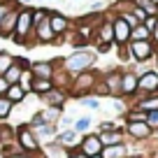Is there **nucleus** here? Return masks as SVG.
<instances>
[{"label": "nucleus", "instance_id": "obj_1", "mask_svg": "<svg viewBox=\"0 0 158 158\" xmlns=\"http://www.w3.org/2000/svg\"><path fill=\"white\" fill-rule=\"evenodd\" d=\"M56 35L51 33L49 26V10H33V37H30L28 47L35 44H54Z\"/></svg>", "mask_w": 158, "mask_h": 158}, {"label": "nucleus", "instance_id": "obj_2", "mask_svg": "<svg viewBox=\"0 0 158 158\" xmlns=\"http://www.w3.org/2000/svg\"><path fill=\"white\" fill-rule=\"evenodd\" d=\"M95 58H98V56H95L91 49L89 51H74L72 56H65V58L60 60L58 68L63 70L65 74H70V77H77V74H81V72H86V70L93 68Z\"/></svg>", "mask_w": 158, "mask_h": 158}, {"label": "nucleus", "instance_id": "obj_3", "mask_svg": "<svg viewBox=\"0 0 158 158\" xmlns=\"http://www.w3.org/2000/svg\"><path fill=\"white\" fill-rule=\"evenodd\" d=\"M100 79V72H95L93 68L86 70V72L77 74V77H72V81H70L68 86V95H74V98H86V95L93 93L95 84H98Z\"/></svg>", "mask_w": 158, "mask_h": 158}, {"label": "nucleus", "instance_id": "obj_4", "mask_svg": "<svg viewBox=\"0 0 158 158\" xmlns=\"http://www.w3.org/2000/svg\"><path fill=\"white\" fill-rule=\"evenodd\" d=\"M30 37H33V7H19V16H16V26H14V35L12 42L14 44H23L28 47Z\"/></svg>", "mask_w": 158, "mask_h": 158}, {"label": "nucleus", "instance_id": "obj_5", "mask_svg": "<svg viewBox=\"0 0 158 158\" xmlns=\"http://www.w3.org/2000/svg\"><path fill=\"white\" fill-rule=\"evenodd\" d=\"M16 147L23 153H33V156H42V142L35 137V133L30 130L28 123H21L16 128V137H14Z\"/></svg>", "mask_w": 158, "mask_h": 158}, {"label": "nucleus", "instance_id": "obj_6", "mask_svg": "<svg viewBox=\"0 0 158 158\" xmlns=\"http://www.w3.org/2000/svg\"><path fill=\"white\" fill-rule=\"evenodd\" d=\"M158 93V72L156 70H147V72L137 74V93L133 95V105L137 100L147 98V95H156Z\"/></svg>", "mask_w": 158, "mask_h": 158}, {"label": "nucleus", "instance_id": "obj_7", "mask_svg": "<svg viewBox=\"0 0 158 158\" xmlns=\"http://www.w3.org/2000/svg\"><path fill=\"white\" fill-rule=\"evenodd\" d=\"M112 30H114V44H116L118 49L130 42V33H133V28L128 26V21H126L123 16H118V14L112 16Z\"/></svg>", "mask_w": 158, "mask_h": 158}, {"label": "nucleus", "instance_id": "obj_8", "mask_svg": "<svg viewBox=\"0 0 158 158\" xmlns=\"http://www.w3.org/2000/svg\"><path fill=\"white\" fill-rule=\"evenodd\" d=\"M54 74H56V60H35V63H30V77L54 81Z\"/></svg>", "mask_w": 158, "mask_h": 158}, {"label": "nucleus", "instance_id": "obj_9", "mask_svg": "<svg viewBox=\"0 0 158 158\" xmlns=\"http://www.w3.org/2000/svg\"><path fill=\"white\" fill-rule=\"evenodd\" d=\"M79 151L84 153V156H100L102 153V144H100V137H98V133H86V135H81V142H79Z\"/></svg>", "mask_w": 158, "mask_h": 158}, {"label": "nucleus", "instance_id": "obj_10", "mask_svg": "<svg viewBox=\"0 0 158 158\" xmlns=\"http://www.w3.org/2000/svg\"><path fill=\"white\" fill-rule=\"evenodd\" d=\"M126 135H128L133 142H144L153 135V128L147 123V121H137V123H126Z\"/></svg>", "mask_w": 158, "mask_h": 158}, {"label": "nucleus", "instance_id": "obj_11", "mask_svg": "<svg viewBox=\"0 0 158 158\" xmlns=\"http://www.w3.org/2000/svg\"><path fill=\"white\" fill-rule=\"evenodd\" d=\"M49 26L56 37H65L70 33V28H72V21L65 14H60V12H49Z\"/></svg>", "mask_w": 158, "mask_h": 158}, {"label": "nucleus", "instance_id": "obj_12", "mask_svg": "<svg viewBox=\"0 0 158 158\" xmlns=\"http://www.w3.org/2000/svg\"><path fill=\"white\" fill-rule=\"evenodd\" d=\"M121 72L123 70H109L107 74H102V84L107 86L109 98H121Z\"/></svg>", "mask_w": 158, "mask_h": 158}, {"label": "nucleus", "instance_id": "obj_13", "mask_svg": "<svg viewBox=\"0 0 158 158\" xmlns=\"http://www.w3.org/2000/svg\"><path fill=\"white\" fill-rule=\"evenodd\" d=\"M137 93V74L133 70H123L121 72V98L130 100Z\"/></svg>", "mask_w": 158, "mask_h": 158}, {"label": "nucleus", "instance_id": "obj_14", "mask_svg": "<svg viewBox=\"0 0 158 158\" xmlns=\"http://www.w3.org/2000/svg\"><path fill=\"white\" fill-rule=\"evenodd\" d=\"M54 142L58 144V147L70 149V151H72V149H77V147H79V142H81V135L74 133L72 128H68V130H60V133H56Z\"/></svg>", "mask_w": 158, "mask_h": 158}, {"label": "nucleus", "instance_id": "obj_15", "mask_svg": "<svg viewBox=\"0 0 158 158\" xmlns=\"http://www.w3.org/2000/svg\"><path fill=\"white\" fill-rule=\"evenodd\" d=\"M19 7H21V5H14L10 12H7V16L2 19V23H0V37H2V40H12V35H14V26H16V16H19Z\"/></svg>", "mask_w": 158, "mask_h": 158}, {"label": "nucleus", "instance_id": "obj_16", "mask_svg": "<svg viewBox=\"0 0 158 158\" xmlns=\"http://www.w3.org/2000/svg\"><path fill=\"white\" fill-rule=\"evenodd\" d=\"M70 95H68V91H63V89H51L49 93H44L42 95V102L47 105V107H58V109H63V105H65V100H68Z\"/></svg>", "mask_w": 158, "mask_h": 158}, {"label": "nucleus", "instance_id": "obj_17", "mask_svg": "<svg viewBox=\"0 0 158 158\" xmlns=\"http://www.w3.org/2000/svg\"><path fill=\"white\" fill-rule=\"evenodd\" d=\"M28 89H30V93L33 95H42L44 93H49L51 89H54V81H47V79H35V77H30L28 79Z\"/></svg>", "mask_w": 158, "mask_h": 158}, {"label": "nucleus", "instance_id": "obj_18", "mask_svg": "<svg viewBox=\"0 0 158 158\" xmlns=\"http://www.w3.org/2000/svg\"><path fill=\"white\" fill-rule=\"evenodd\" d=\"M100 144L105 147H114V144H123L126 142V133L123 130H112V133H98Z\"/></svg>", "mask_w": 158, "mask_h": 158}, {"label": "nucleus", "instance_id": "obj_19", "mask_svg": "<svg viewBox=\"0 0 158 158\" xmlns=\"http://www.w3.org/2000/svg\"><path fill=\"white\" fill-rule=\"evenodd\" d=\"M102 158H130V149L128 144H114V147H105L102 153H100Z\"/></svg>", "mask_w": 158, "mask_h": 158}, {"label": "nucleus", "instance_id": "obj_20", "mask_svg": "<svg viewBox=\"0 0 158 158\" xmlns=\"http://www.w3.org/2000/svg\"><path fill=\"white\" fill-rule=\"evenodd\" d=\"M23 74H26V70L21 68L19 60H14V65H12V68L2 74V77H5V81H7L10 86H14V84H21V81H23Z\"/></svg>", "mask_w": 158, "mask_h": 158}, {"label": "nucleus", "instance_id": "obj_21", "mask_svg": "<svg viewBox=\"0 0 158 158\" xmlns=\"http://www.w3.org/2000/svg\"><path fill=\"white\" fill-rule=\"evenodd\" d=\"M26 95H28V89H26L23 84H14V86L7 89L5 98L10 100L12 105H19V102H23V100H26Z\"/></svg>", "mask_w": 158, "mask_h": 158}, {"label": "nucleus", "instance_id": "obj_22", "mask_svg": "<svg viewBox=\"0 0 158 158\" xmlns=\"http://www.w3.org/2000/svg\"><path fill=\"white\" fill-rule=\"evenodd\" d=\"M93 42L91 37H86L84 33H79V30H74L72 37H70V44L74 47V51H89V44Z\"/></svg>", "mask_w": 158, "mask_h": 158}, {"label": "nucleus", "instance_id": "obj_23", "mask_svg": "<svg viewBox=\"0 0 158 158\" xmlns=\"http://www.w3.org/2000/svg\"><path fill=\"white\" fill-rule=\"evenodd\" d=\"M133 107L142 109V112H147V114H151V112H158V95H147V98L137 100V102H135Z\"/></svg>", "mask_w": 158, "mask_h": 158}, {"label": "nucleus", "instance_id": "obj_24", "mask_svg": "<svg viewBox=\"0 0 158 158\" xmlns=\"http://www.w3.org/2000/svg\"><path fill=\"white\" fill-rule=\"evenodd\" d=\"M35 133V137L37 139H54L56 137V126H51V123H42V126H37V128H30Z\"/></svg>", "mask_w": 158, "mask_h": 158}, {"label": "nucleus", "instance_id": "obj_25", "mask_svg": "<svg viewBox=\"0 0 158 158\" xmlns=\"http://www.w3.org/2000/svg\"><path fill=\"white\" fill-rule=\"evenodd\" d=\"M130 42H151V30H149L144 23L135 26L133 33H130Z\"/></svg>", "mask_w": 158, "mask_h": 158}, {"label": "nucleus", "instance_id": "obj_26", "mask_svg": "<svg viewBox=\"0 0 158 158\" xmlns=\"http://www.w3.org/2000/svg\"><path fill=\"white\" fill-rule=\"evenodd\" d=\"M40 114H42V118H44V123L58 126L60 116H63V109H58V107H44V109H42Z\"/></svg>", "mask_w": 158, "mask_h": 158}, {"label": "nucleus", "instance_id": "obj_27", "mask_svg": "<svg viewBox=\"0 0 158 158\" xmlns=\"http://www.w3.org/2000/svg\"><path fill=\"white\" fill-rule=\"evenodd\" d=\"M133 5L147 12V16H158V5L153 0H133Z\"/></svg>", "mask_w": 158, "mask_h": 158}, {"label": "nucleus", "instance_id": "obj_28", "mask_svg": "<svg viewBox=\"0 0 158 158\" xmlns=\"http://www.w3.org/2000/svg\"><path fill=\"white\" fill-rule=\"evenodd\" d=\"M14 60H16V56H12L10 51H0V77L14 65Z\"/></svg>", "mask_w": 158, "mask_h": 158}, {"label": "nucleus", "instance_id": "obj_29", "mask_svg": "<svg viewBox=\"0 0 158 158\" xmlns=\"http://www.w3.org/2000/svg\"><path fill=\"white\" fill-rule=\"evenodd\" d=\"M91 123H93L91 116H81V118H77V121L72 123V130H74V133H79V135H86V130L91 128Z\"/></svg>", "mask_w": 158, "mask_h": 158}, {"label": "nucleus", "instance_id": "obj_30", "mask_svg": "<svg viewBox=\"0 0 158 158\" xmlns=\"http://www.w3.org/2000/svg\"><path fill=\"white\" fill-rule=\"evenodd\" d=\"M12 109H14V105H12L5 95H0V121H5V118L12 116Z\"/></svg>", "mask_w": 158, "mask_h": 158}, {"label": "nucleus", "instance_id": "obj_31", "mask_svg": "<svg viewBox=\"0 0 158 158\" xmlns=\"http://www.w3.org/2000/svg\"><path fill=\"white\" fill-rule=\"evenodd\" d=\"M79 105L86 109H93V112H98L100 109V100L98 98H79Z\"/></svg>", "mask_w": 158, "mask_h": 158}, {"label": "nucleus", "instance_id": "obj_32", "mask_svg": "<svg viewBox=\"0 0 158 158\" xmlns=\"http://www.w3.org/2000/svg\"><path fill=\"white\" fill-rule=\"evenodd\" d=\"M14 5H16V0H7L5 5H0V23H2V19L7 16V12H10Z\"/></svg>", "mask_w": 158, "mask_h": 158}, {"label": "nucleus", "instance_id": "obj_33", "mask_svg": "<svg viewBox=\"0 0 158 158\" xmlns=\"http://www.w3.org/2000/svg\"><path fill=\"white\" fill-rule=\"evenodd\" d=\"M100 77H102V74H100ZM93 93H95V95H107V98H109V91H107V86L102 84V79H98V84H95Z\"/></svg>", "mask_w": 158, "mask_h": 158}, {"label": "nucleus", "instance_id": "obj_34", "mask_svg": "<svg viewBox=\"0 0 158 158\" xmlns=\"http://www.w3.org/2000/svg\"><path fill=\"white\" fill-rule=\"evenodd\" d=\"M147 123L151 126L153 133H156V128H158V112H151V114H149V116H147Z\"/></svg>", "mask_w": 158, "mask_h": 158}, {"label": "nucleus", "instance_id": "obj_35", "mask_svg": "<svg viewBox=\"0 0 158 158\" xmlns=\"http://www.w3.org/2000/svg\"><path fill=\"white\" fill-rule=\"evenodd\" d=\"M156 23H158V19H156V16H147V21H144V26H147V28L151 30V33H153V28H156Z\"/></svg>", "mask_w": 158, "mask_h": 158}, {"label": "nucleus", "instance_id": "obj_36", "mask_svg": "<svg viewBox=\"0 0 158 158\" xmlns=\"http://www.w3.org/2000/svg\"><path fill=\"white\" fill-rule=\"evenodd\" d=\"M68 158H89V156H84L79 149H72V151H68Z\"/></svg>", "mask_w": 158, "mask_h": 158}, {"label": "nucleus", "instance_id": "obj_37", "mask_svg": "<svg viewBox=\"0 0 158 158\" xmlns=\"http://www.w3.org/2000/svg\"><path fill=\"white\" fill-rule=\"evenodd\" d=\"M7 158H42V156H33V153H12V156H7Z\"/></svg>", "mask_w": 158, "mask_h": 158}, {"label": "nucleus", "instance_id": "obj_38", "mask_svg": "<svg viewBox=\"0 0 158 158\" xmlns=\"http://www.w3.org/2000/svg\"><path fill=\"white\" fill-rule=\"evenodd\" d=\"M7 89H10V84L5 81V77H0V95H5V93H7Z\"/></svg>", "mask_w": 158, "mask_h": 158}, {"label": "nucleus", "instance_id": "obj_39", "mask_svg": "<svg viewBox=\"0 0 158 158\" xmlns=\"http://www.w3.org/2000/svg\"><path fill=\"white\" fill-rule=\"evenodd\" d=\"M153 63H156V72H158V47H156V51H153Z\"/></svg>", "mask_w": 158, "mask_h": 158}, {"label": "nucleus", "instance_id": "obj_40", "mask_svg": "<svg viewBox=\"0 0 158 158\" xmlns=\"http://www.w3.org/2000/svg\"><path fill=\"white\" fill-rule=\"evenodd\" d=\"M0 158H7V156H5V151H0Z\"/></svg>", "mask_w": 158, "mask_h": 158}, {"label": "nucleus", "instance_id": "obj_41", "mask_svg": "<svg viewBox=\"0 0 158 158\" xmlns=\"http://www.w3.org/2000/svg\"><path fill=\"white\" fill-rule=\"evenodd\" d=\"M5 2H7V0H0V5H5Z\"/></svg>", "mask_w": 158, "mask_h": 158}, {"label": "nucleus", "instance_id": "obj_42", "mask_svg": "<svg viewBox=\"0 0 158 158\" xmlns=\"http://www.w3.org/2000/svg\"><path fill=\"white\" fill-rule=\"evenodd\" d=\"M91 158H102V156H91Z\"/></svg>", "mask_w": 158, "mask_h": 158}, {"label": "nucleus", "instance_id": "obj_43", "mask_svg": "<svg viewBox=\"0 0 158 158\" xmlns=\"http://www.w3.org/2000/svg\"><path fill=\"white\" fill-rule=\"evenodd\" d=\"M130 158H139V156H130Z\"/></svg>", "mask_w": 158, "mask_h": 158}, {"label": "nucleus", "instance_id": "obj_44", "mask_svg": "<svg viewBox=\"0 0 158 158\" xmlns=\"http://www.w3.org/2000/svg\"><path fill=\"white\" fill-rule=\"evenodd\" d=\"M156 30H158V23H156Z\"/></svg>", "mask_w": 158, "mask_h": 158}, {"label": "nucleus", "instance_id": "obj_45", "mask_svg": "<svg viewBox=\"0 0 158 158\" xmlns=\"http://www.w3.org/2000/svg\"><path fill=\"white\" fill-rule=\"evenodd\" d=\"M72 2H77V0H72Z\"/></svg>", "mask_w": 158, "mask_h": 158}, {"label": "nucleus", "instance_id": "obj_46", "mask_svg": "<svg viewBox=\"0 0 158 158\" xmlns=\"http://www.w3.org/2000/svg\"><path fill=\"white\" fill-rule=\"evenodd\" d=\"M153 2H158V0H153Z\"/></svg>", "mask_w": 158, "mask_h": 158}, {"label": "nucleus", "instance_id": "obj_47", "mask_svg": "<svg viewBox=\"0 0 158 158\" xmlns=\"http://www.w3.org/2000/svg\"><path fill=\"white\" fill-rule=\"evenodd\" d=\"M156 5H158V2H156Z\"/></svg>", "mask_w": 158, "mask_h": 158}]
</instances>
